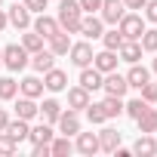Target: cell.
Masks as SVG:
<instances>
[{"mask_svg": "<svg viewBox=\"0 0 157 157\" xmlns=\"http://www.w3.org/2000/svg\"><path fill=\"white\" fill-rule=\"evenodd\" d=\"M80 16H83V10H80L77 0H62V3H59V13H56L59 28L68 31V34H80Z\"/></svg>", "mask_w": 157, "mask_h": 157, "instance_id": "1", "label": "cell"}, {"mask_svg": "<svg viewBox=\"0 0 157 157\" xmlns=\"http://www.w3.org/2000/svg\"><path fill=\"white\" fill-rule=\"evenodd\" d=\"M0 52H3V68H6V71L19 74V71H25V68H28L31 52H28L22 43H6V46H0Z\"/></svg>", "mask_w": 157, "mask_h": 157, "instance_id": "2", "label": "cell"}, {"mask_svg": "<svg viewBox=\"0 0 157 157\" xmlns=\"http://www.w3.org/2000/svg\"><path fill=\"white\" fill-rule=\"evenodd\" d=\"M145 28H148V25H145V16H142V13H132V10H126L123 19L117 22V31L123 34V40H139Z\"/></svg>", "mask_w": 157, "mask_h": 157, "instance_id": "3", "label": "cell"}, {"mask_svg": "<svg viewBox=\"0 0 157 157\" xmlns=\"http://www.w3.org/2000/svg\"><path fill=\"white\" fill-rule=\"evenodd\" d=\"M93 43L83 37V40H77V43H71V49H68V59H71V65L74 68H86V65H93Z\"/></svg>", "mask_w": 157, "mask_h": 157, "instance_id": "4", "label": "cell"}, {"mask_svg": "<svg viewBox=\"0 0 157 157\" xmlns=\"http://www.w3.org/2000/svg\"><path fill=\"white\" fill-rule=\"evenodd\" d=\"M6 19H10V25H13L16 31H28V28H31V19H34V16H31V10H28V6L22 3V0H16V3H13V6L6 10Z\"/></svg>", "mask_w": 157, "mask_h": 157, "instance_id": "5", "label": "cell"}, {"mask_svg": "<svg viewBox=\"0 0 157 157\" xmlns=\"http://www.w3.org/2000/svg\"><path fill=\"white\" fill-rule=\"evenodd\" d=\"M102 93L105 96H126L129 93V83H126V77L123 74H117V71H108L105 77H102Z\"/></svg>", "mask_w": 157, "mask_h": 157, "instance_id": "6", "label": "cell"}, {"mask_svg": "<svg viewBox=\"0 0 157 157\" xmlns=\"http://www.w3.org/2000/svg\"><path fill=\"white\" fill-rule=\"evenodd\" d=\"M102 31H105V22H102L99 13H83V16H80V34H83L86 40H99Z\"/></svg>", "mask_w": 157, "mask_h": 157, "instance_id": "7", "label": "cell"}, {"mask_svg": "<svg viewBox=\"0 0 157 157\" xmlns=\"http://www.w3.org/2000/svg\"><path fill=\"white\" fill-rule=\"evenodd\" d=\"M96 136H99V151H105V154H114V148H120V142H123L120 129L117 126H105V123H102V129Z\"/></svg>", "mask_w": 157, "mask_h": 157, "instance_id": "8", "label": "cell"}, {"mask_svg": "<svg viewBox=\"0 0 157 157\" xmlns=\"http://www.w3.org/2000/svg\"><path fill=\"white\" fill-rule=\"evenodd\" d=\"M56 126H59V132L62 136H77V132H80L83 126H80V111H65L62 108V114H59V120H56Z\"/></svg>", "mask_w": 157, "mask_h": 157, "instance_id": "9", "label": "cell"}, {"mask_svg": "<svg viewBox=\"0 0 157 157\" xmlns=\"http://www.w3.org/2000/svg\"><path fill=\"white\" fill-rule=\"evenodd\" d=\"M43 90H49V93H65V90H68V74L52 65L49 71H43Z\"/></svg>", "mask_w": 157, "mask_h": 157, "instance_id": "10", "label": "cell"}, {"mask_svg": "<svg viewBox=\"0 0 157 157\" xmlns=\"http://www.w3.org/2000/svg\"><path fill=\"white\" fill-rule=\"evenodd\" d=\"M123 13H126L123 0H102L99 16H102V22H105V25H117V22L123 19Z\"/></svg>", "mask_w": 157, "mask_h": 157, "instance_id": "11", "label": "cell"}, {"mask_svg": "<svg viewBox=\"0 0 157 157\" xmlns=\"http://www.w3.org/2000/svg\"><path fill=\"white\" fill-rule=\"evenodd\" d=\"M126 77V83H129V90H142L148 80H151V68H145V65H139V62H132L129 65V71L123 74Z\"/></svg>", "mask_w": 157, "mask_h": 157, "instance_id": "12", "label": "cell"}, {"mask_svg": "<svg viewBox=\"0 0 157 157\" xmlns=\"http://www.w3.org/2000/svg\"><path fill=\"white\" fill-rule=\"evenodd\" d=\"M71 43H74V40H71V34H68V31H56L52 37H46V49H49L56 59H59V56H68Z\"/></svg>", "mask_w": 157, "mask_h": 157, "instance_id": "13", "label": "cell"}, {"mask_svg": "<svg viewBox=\"0 0 157 157\" xmlns=\"http://www.w3.org/2000/svg\"><path fill=\"white\" fill-rule=\"evenodd\" d=\"M117 62H120V56H117L114 49H105V46H102V52H96V56H93V68H96V71H102V74L117 71Z\"/></svg>", "mask_w": 157, "mask_h": 157, "instance_id": "14", "label": "cell"}, {"mask_svg": "<svg viewBox=\"0 0 157 157\" xmlns=\"http://www.w3.org/2000/svg\"><path fill=\"white\" fill-rule=\"evenodd\" d=\"M59 114H62V102L59 99H43V102H37V117L40 120H46V123H52L56 126V120H59Z\"/></svg>", "mask_w": 157, "mask_h": 157, "instance_id": "15", "label": "cell"}, {"mask_svg": "<svg viewBox=\"0 0 157 157\" xmlns=\"http://www.w3.org/2000/svg\"><path fill=\"white\" fill-rule=\"evenodd\" d=\"M19 96H28V99H40L43 96V77L37 74H28L19 80Z\"/></svg>", "mask_w": 157, "mask_h": 157, "instance_id": "16", "label": "cell"}, {"mask_svg": "<svg viewBox=\"0 0 157 157\" xmlns=\"http://www.w3.org/2000/svg\"><path fill=\"white\" fill-rule=\"evenodd\" d=\"M74 151H80L83 157H93V154H99V136L96 132H77V142H74Z\"/></svg>", "mask_w": 157, "mask_h": 157, "instance_id": "17", "label": "cell"}, {"mask_svg": "<svg viewBox=\"0 0 157 157\" xmlns=\"http://www.w3.org/2000/svg\"><path fill=\"white\" fill-rule=\"evenodd\" d=\"M102 71H96L93 65H86V68H80V77H77V83H80L83 90H90V93H96V90H102Z\"/></svg>", "mask_w": 157, "mask_h": 157, "instance_id": "18", "label": "cell"}, {"mask_svg": "<svg viewBox=\"0 0 157 157\" xmlns=\"http://www.w3.org/2000/svg\"><path fill=\"white\" fill-rule=\"evenodd\" d=\"M31 28L37 34H43V37H52L56 31H62L59 28V19L56 16H46V13H37V19H31Z\"/></svg>", "mask_w": 157, "mask_h": 157, "instance_id": "19", "label": "cell"}, {"mask_svg": "<svg viewBox=\"0 0 157 157\" xmlns=\"http://www.w3.org/2000/svg\"><path fill=\"white\" fill-rule=\"evenodd\" d=\"M13 108H16V117H22V120H34V117H37V99L16 96V99H13Z\"/></svg>", "mask_w": 157, "mask_h": 157, "instance_id": "20", "label": "cell"}, {"mask_svg": "<svg viewBox=\"0 0 157 157\" xmlns=\"http://www.w3.org/2000/svg\"><path fill=\"white\" fill-rule=\"evenodd\" d=\"M52 136H56L52 123L40 120L37 126H31V132H28V142H31V145H49V142H52Z\"/></svg>", "mask_w": 157, "mask_h": 157, "instance_id": "21", "label": "cell"}, {"mask_svg": "<svg viewBox=\"0 0 157 157\" xmlns=\"http://www.w3.org/2000/svg\"><path fill=\"white\" fill-rule=\"evenodd\" d=\"M132 154H139V157H154V154H157V139H154V132H142V136L132 142Z\"/></svg>", "mask_w": 157, "mask_h": 157, "instance_id": "22", "label": "cell"}, {"mask_svg": "<svg viewBox=\"0 0 157 157\" xmlns=\"http://www.w3.org/2000/svg\"><path fill=\"white\" fill-rule=\"evenodd\" d=\"M90 102H93V99H90V90H83L80 83H77V86H68V108H71V111H83Z\"/></svg>", "mask_w": 157, "mask_h": 157, "instance_id": "23", "label": "cell"}, {"mask_svg": "<svg viewBox=\"0 0 157 157\" xmlns=\"http://www.w3.org/2000/svg\"><path fill=\"white\" fill-rule=\"evenodd\" d=\"M28 65L34 68V74H43V71H49L52 65H56V56L43 46L40 52H31V59H28Z\"/></svg>", "mask_w": 157, "mask_h": 157, "instance_id": "24", "label": "cell"}, {"mask_svg": "<svg viewBox=\"0 0 157 157\" xmlns=\"http://www.w3.org/2000/svg\"><path fill=\"white\" fill-rule=\"evenodd\" d=\"M117 56H120V62L132 65V62L142 59V43H139V40H123V43L117 46Z\"/></svg>", "mask_w": 157, "mask_h": 157, "instance_id": "25", "label": "cell"}, {"mask_svg": "<svg viewBox=\"0 0 157 157\" xmlns=\"http://www.w3.org/2000/svg\"><path fill=\"white\" fill-rule=\"evenodd\" d=\"M19 43H22L28 52H40V49L46 46V37H43V34H37L34 28H28V31H22V40H19Z\"/></svg>", "mask_w": 157, "mask_h": 157, "instance_id": "26", "label": "cell"}, {"mask_svg": "<svg viewBox=\"0 0 157 157\" xmlns=\"http://www.w3.org/2000/svg\"><path fill=\"white\" fill-rule=\"evenodd\" d=\"M74 151V142H71V136H62V132H56L52 136V142H49V154L52 157H65V154H71Z\"/></svg>", "mask_w": 157, "mask_h": 157, "instance_id": "27", "label": "cell"}, {"mask_svg": "<svg viewBox=\"0 0 157 157\" xmlns=\"http://www.w3.org/2000/svg\"><path fill=\"white\" fill-rule=\"evenodd\" d=\"M6 132H10L16 142H28V132H31V120H22V117H16V120H10V123H6Z\"/></svg>", "mask_w": 157, "mask_h": 157, "instance_id": "28", "label": "cell"}, {"mask_svg": "<svg viewBox=\"0 0 157 157\" xmlns=\"http://www.w3.org/2000/svg\"><path fill=\"white\" fill-rule=\"evenodd\" d=\"M136 123H139V132H157V108H145L139 117H136Z\"/></svg>", "mask_w": 157, "mask_h": 157, "instance_id": "29", "label": "cell"}, {"mask_svg": "<svg viewBox=\"0 0 157 157\" xmlns=\"http://www.w3.org/2000/svg\"><path fill=\"white\" fill-rule=\"evenodd\" d=\"M99 105H102V111H105V117H108V120H114V117H120V114H123V99H120V96H105Z\"/></svg>", "mask_w": 157, "mask_h": 157, "instance_id": "30", "label": "cell"}, {"mask_svg": "<svg viewBox=\"0 0 157 157\" xmlns=\"http://www.w3.org/2000/svg\"><path fill=\"white\" fill-rule=\"evenodd\" d=\"M19 96V80L16 77H0V102H13Z\"/></svg>", "mask_w": 157, "mask_h": 157, "instance_id": "31", "label": "cell"}, {"mask_svg": "<svg viewBox=\"0 0 157 157\" xmlns=\"http://www.w3.org/2000/svg\"><path fill=\"white\" fill-rule=\"evenodd\" d=\"M83 114H86V120H90L93 126H102V123H108V117H105V111H102V105H99V102H90V105L83 108Z\"/></svg>", "mask_w": 157, "mask_h": 157, "instance_id": "32", "label": "cell"}, {"mask_svg": "<svg viewBox=\"0 0 157 157\" xmlns=\"http://www.w3.org/2000/svg\"><path fill=\"white\" fill-rule=\"evenodd\" d=\"M99 40H102V46H105V49H114V52H117V46L123 43V34H120V31H117V25H114L111 31H102V37H99Z\"/></svg>", "mask_w": 157, "mask_h": 157, "instance_id": "33", "label": "cell"}, {"mask_svg": "<svg viewBox=\"0 0 157 157\" xmlns=\"http://www.w3.org/2000/svg\"><path fill=\"white\" fill-rule=\"evenodd\" d=\"M139 43H142V52H157V25L145 28L142 37H139Z\"/></svg>", "mask_w": 157, "mask_h": 157, "instance_id": "34", "label": "cell"}, {"mask_svg": "<svg viewBox=\"0 0 157 157\" xmlns=\"http://www.w3.org/2000/svg\"><path fill=\"white\" fill-rule=\"evenodd\" d=\"M16 151H19V142L3 129V132H0V154H3V157H13Z\"/></svg>", "mask_w": 157, "mask_h": 157, "instance_id": "35", "label": "cell"}, {"mask_svg": "<svg viewBox=\"0 0 157 157\" xmlns=\"http://www.w3.org/2000/svg\"><path fill=\"white\" fill-rule=\"evenodd\" d=\"M145 108H148V102H145L142 96H139V99H129V102H123V114H129L132 120H136V117H139Z\"/></svg>", "mask_w": 157, "mask_h": 157, "instance_id": "36", "label": "cell"}, {"mask_svg": "<svg viewBox=\"0 0 157 157\" xmlns=\"http://www.w3.org/2000/svg\"><path fill=\"white\" fill-rule=\"evenodd\" d=\"M139 96H142L148 105H157V83H151V80H148V83L139 90Z\"/></svg>", "mask_w": 157, "mask_h": 157, "instance_id": "37", "label": "cell"}, {"mask_svg": "<svg viewBox=\"0 0 157 157\" xmlns=\"http://www.w3.org/2000/svg\"><path fill=\"white\" fill-rule=\"evenodd\" d=\"M142 16H145V22L157 25V0H148V3H145V10H142Z\"/></svg>", "mask_w": 157, "mask_h": 157, "instance_id": "38", "label": "cell"}, {"mask_svg": "<svg viewBox=\"0 0 157 157\" xmlns=\"http://www.w3.org/2000/svg\"><path fill=\"white\" fill-rule=\"evenodd\" d=\"M22 3L31 10V16H37V13H43V10H46V3H49V0H22Z\"/></svg>", "mask_w": 157, "mask_h": 157, "instance_id": "39", "label": "cell"}, {"mask_svg": "<svg viewBox=\"0 0 157 157\" xmlns=\"http://www.w3.org/2000/svg\"><path fill=\"white\" fill-rule=\"evenodd\" d=\"M77 3H80L83 13H99L102 10V0H77Z\"/></svg>", "mask_w": 157, "mask_h": 157, "instance_id": "40", "label": "cell"}, {"mask_svg": "<svg viewBox=\"0 0 157 157\" xmlns=\"http://www.w3.org/2000/svg\"><path fill=\"white\" fill-rule=\"evenodd\" d=\"M31 157H52L49 145H31Z\"/></svg>", "mask_w": 157, "mask_h": 157, "instance_id": "41", "label": "cell"}, {"mask_svg": "<svg viewBox=\"0 0 157 157\" xmlns=\"http://www.w3.org/2000/svg\"><path fill=\"white\" fill-rule=\"evenodd\" d=\"M145 3H148V0H123V6H126V10H132V13L145 10Z\"/></svg>", "mask_w": 157, "mask_h": 157, "instance_id": "42", "label": "cell"}, {"mask_svg": "<svg viewBox=\"0 0 157 157\" xmlns=\"http://www.w3.org/2000/svg\"><path fill=\"white\" fill-rule=\"evenodd\" d=\"M6 28H10V19H6V10L0 6V31H6Z\"/></svg>", "mask_w": 157, "mask_h": 157, "instance_id": "43", "label": "cell"}, {"mask_svg": "<svg viewBox=\"0 0 157 157\" xmlns=\"http://www.w3.org/2000/svg\"><path fill=\"white\" fill-rule=\"evenodd\" d=\"M6 123H10V114H6V108H0V132L6 129Z\"/></svg>", "mask_w": 157, "mask_h": 157, "instance_id": "44", "label": "cell"}, {"mask_svg": "<svg viewBox=\"0 0 157 157\" xmlns=\"http://www.w3.org/2000/svg\"><path fill=\"white\" fill-rule=\"evenodd\" d=\"M151 74H157V56H154V62H151Z\"/></svg>", "mask_w": 157, "mask_h": 157, "instance_id": "45", "label": "cell"}, {"mask_svg": "<svg viewBox=\"0 0 157 157\" xmlns=\"http://www.w3.org/2000/svg\"><path fill=\"white\" fill-rule=\"evenodd\" d=\"M0 68H3V52H0Z\"/></svg>", "mask_w": 157, "mask_h": 157, "instance_id": "46", "label": "cell"}, {"mask_svg": "<svg viewBox=\"0 0 157 157\" xmlns=\"http://www.w3.org/2000/svg\"><path fill=\"white\" fill-rule=\"evenodd\" d=\"M0 6H3V0H0Z\"/></svg>", "mask_w": 157, "mask_h": 157, "instance_id": "47", "label": "cell"}, {"mask_svg": "<svg viewBox=\"0 0 157 157\" xmlns=\"http://www.w3.org/2000/svg\"><path fill=\"white\" fill-rule=\"evenodd\" d=\"M154 139H157V132H154Z\"/></svg>", "mask_w": 157, "mask_h": 157, "instance_id": "48", "label": "cell"}]
</instances>
